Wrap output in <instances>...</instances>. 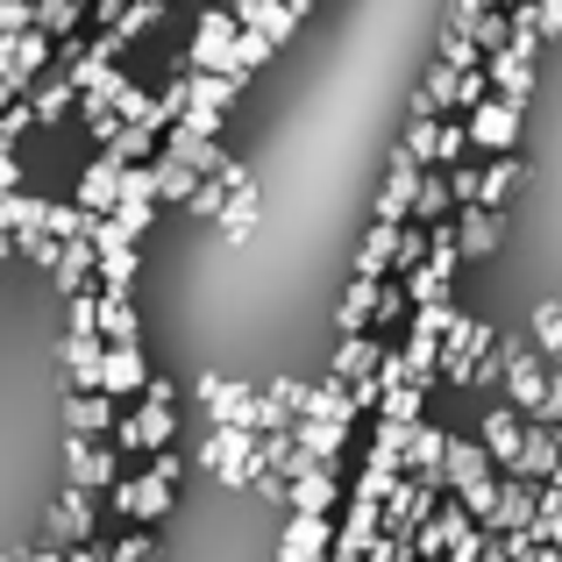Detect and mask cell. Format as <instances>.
<instances>
[{
    "label": "cell",
    "instance_id": "obj_1",
    "mask_svg": "<svg viewBox=\"0 0 562 562\" xmlns=\"http://www.w3.org/2000/svg\"><path fill=\"white\" fill-rule=\"evenodd\" d=\"M477 143H492V150H506V143H513V108H506V100H492V108L477 114Z\"/></svg>",
    "mask_w": 562,
    "mask_h": 562
},
{
    "label": "cell",
    "instance_id": "obj_2",
    "mask_svg": "<svg viewBox=\"0 0 562 562\" xmlns=\"http://www.w3.org/2000/svg\"><path fill=\"white\" fill-rule=\"evenodd\" d=\"M321 535H328V527H321V520H292V541H285V562H314V549H321Z\"/></svg>",
    "mask_w": 562,
    "mask_h": 562
},
{
    "label": "cell",
    "instance_id": "obj_3",
    "mask_svg": "<svg viewBox=\"0 0 562 562\" xmlns=\"http://www.w3.org/2000/svg\"><path fill=\"white\" fill-rule=\"evenodd\" d=\"M71 427H79V435H93V427H108V398H100V392H86L79 406H71Z\"/></svg>",
    "mask_w": 562,
    "mask_h": 562
}]
</instances>
